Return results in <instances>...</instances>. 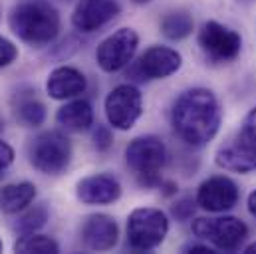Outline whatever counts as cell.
<instances>
[{
	"instance_id": "9c48e42d",
	"label": "cell",
	"mask_w": 256,
	"mask_h": 254,
	"mask_svg": "<svg viewBox=\"0 0 256 254\" xmlns=\"http://www.w3.org/2000/svg\"><path fill=\"white\" fill-rule=\"evenodd\" d=\"M198 46L212 62H230L240 54V34L210 20L198 32Z\"/></svg>"
},
{
	"instance_id": "5bb4252c",
	"label": "cell",
	"mask_w": 256,
	"mask_h": 254,
	"mask_svg": "<svg viewBox=\"0 0 256 254\" xmlns=\"http://www.w3.org/2000/svg\"><path fill=\"white\" fill-rule=\"evenodd\" d=\"M78 198L86 204H112L122 196V185L116 177L98 173L78 183Z\"/></svg>"
},
{
	"instance_id": "83f0119b",
	"label": "cell",
	"mask_w": 256,
	"mask_h": 254,
	"mask_svg": "<svg viewBox=\"0 0 256 254\" xmlns=\"http://www.w3.org/2000/svg\"><path fill=\"white\" fill-rule=\"evenodd\" d=\"M248 210H250V214L256 218V189L248 194Z\"/></svg>"
},
{
	"instance_id": "7c38bea8",
	"label": "cell",
	"mask_w": 256,
	"mask_h": 254,
	"mask_svg": "<svg viewBox=\"0 0 256 254\" xmlns=\"http://www.w3.org/2000/svg\"><path fill=\"white\" fill-rule=\"evenodd\" d=\"M120 12L122 6L118 0H80L72 14V24L80 32H96Z\"/></svg>"
},
{
	"instance_id": "4dcf8cb0",
	"label": "cell",
	"mask_w": 256,
	"mask_h": 254,
	"mask_svg": "<svg viewBox=\"0 0 256 254\" xmlns=\"http://www.w3.org/2000/svg\"><path fill=\"white\" fill-rule=\"evenodd\" d=\"M0 252H2V240H0Z\"/></svg>"
},
{
	"instance_id": "6da1fadb",
	"label": "cell",
	"mask_w": 256,
	"mask_h": 254,
	"mask_svg": "<svg viewBox=\"0 0 256 254\" xmlns=\"http://www.w3.org/2000/svg\"><path fill=\"white\" fill-rule=\"evenodd\" d=\"M220 106L216 96L206 88H192L183 92L171 112L175 133L192 147L206 145L220 127Z\"/></svg>"
},
{
	"instance_id": "8fae6325",
	"label": "cell",
	"mask_w": 256,
	"mask_h": 254,
	"mask_svg": "<svg viewBox=\"0 0 256 254\" xmlns=\"http://www.w3.org/2000/svg\"><path fill=\"white\" fill-rule=\"evenodd\" d=\"M238 202V187L232 179L220 175L200 183L196 190V204L208 212L230 210Z\"/></svg>"
},
{
	"instance_id": "44dd1931",
	"label": "cell",
	"mask_w": 256,
	"mask_h": 254,
	"mask_svg": "<svg viewBox=\"0 0 256 254\" xmlns=\"http://www.w3.org/2000/svg\"><path fill=\"white\" fill-rule=\"evenodd\" d=\"M192 18L187 12H171L161 20V32L169 40H183L192 32Z\"/></svg>"
},
{
	"instance_id": "2e32d148",
	"label": "cell",
	"mask_w": 256,
	"mask_h": 254,
	"mask_svg": "<svg viewBox=\"0 0 256 254\" xmlns=\"http://www.w3.org/2000/svg\"><path fill=\"white\" fill-rule=\"evenodd\" d=\"M86 88H88L86 76L72 66H60L52 70L46 80V92L52 100H74L82 96Z\"/></svg>"
},
{
	"instance_id": "d4e9b609",
	"label": "cell",
	"mask_w": 256,
	"mask_h": 254,
	"mask_svg": "<svg viewBox=\"0 0 256 254\" xmlns=\"http://www.w3.org/2000/svg\"><path fill=\"white\" fill-rule=\"evenodd\" d=\"M12 161H14V149L6 141H0V177L12 165Z\"/></svg>"
},
{
	"instance_id": "277c9868",
	"label": "cell",
	"mask_w": 256,
	"mask_h": 254,
	"mask_svg": "<svg viewBox=\"0 0 256 254\" xmlns=\"http://www.w3.org/2000/svg\"><path fill=\"white\" fill-rule=\"evenodd\" d=\"M169 232V218L163 210L141 206L128 218V242L133 250L149 252L157 248Z\"/></svg>"
},
{
	"instance_id": "d6986e66",
	"label": "cell",
	"mask_w": 256,
	"mask_h": 254,
	"mask_svg": "<svg viewBox=\"0 0 256 254\" xmlns=\"http://www.w3.org/2000/svg\"><path fill=\"white\" fill-rule=\"evenodd\" d=\"M16 120L24 127H38L46 120V108L34 96H22L16 104Z\"/></svg>"
},
{
	"instance_id": "30bf717a",
	"label": "cell",
	"mask_w": 256,
	"mask_h": 254,
	"mask_svg": "<svg viewBox=\"0 0 256 254\" xmlns=\"http://www.w3.org/2000/svg\"><path fill=\"white\" fill-rule=\"evenodd\" d=\"M216 165L234 173L256 171V141L246 137L242 131H238L232 139H228L218 147Z\"/></svg>"
},
{
	"instance_id": "f546056e",
	"label": "cell",
	"mask_w": 256,
	"mask_h": 254,
	"mask_svg": "<svg viewBox=\"0 0 256 254\" xmlns=\"http://www.w3.org/2000/svg\"><path fill=\"white\" fill-rule=\"evenodd\" d=\"M133 2H137V4H145V2H151V0H133Z\"/></svg>"
},
{
	"instance_id": "ba28073f",
	"label": "cell",
	"mask_w": 256,
	"mask_h": 254,
	"mask_svg": "<svg viewBox=\"0 0 256 254\" xmlns=\"http://www.w3.org/2000/svg\"><path fill=\"white\" fill-rule=\"evenodd\" d=\"M139 46V36L131 28H122L108 36L96 50V60L104 72H120L128 66Z\"/></svg>"
},
{
	"instance_id": "f1b7e54d",
	"label": "cell",
	"mask_w": 256,
	"mask_h": 254,
	"mask_svg": "<svg viewBox=\"0 0 256 254\" xmlns=\"http://www.w3.org/2000/svg\"><path fill=\"white\" fill-rule=\"evenodd\" d=\"M244 254H256V242H252V244H248V246L244 248Z\"/></svg>"
},
{
	"instance_id": "3957f363",
	"label": "cell",
	"mask_w": 256,
	"mask_h": 254,
	"mask_svg": "<svg viewBox=\"0 0 256 254\" xmlns=\"http://www.w3.org/2000/svg\"><path fill=\"white\" fill-rule=\"evenodd\" d=\"M126 161L145 187H155L161 181V169L167 161L165 143L155 135L135 137L126 149Z\"/></svg>"
},
{
	"instance_id": "484cf974",
	"label": "cell",
	"mask_w": 256,
	"mask_h": 254,
	"mask_svg": "<svg viewBox=\"0 0 256 254\" xmlns=\"http://www.w3.org/2000/svg\"><path fill=\"white\" fill-rule=\"evenodd\" d=\"M246 137H250L252 141H256V108L246 116V120H244V126L240 129Z\"/></svg>"
},
{
	"instance_id": "603a6c76",
	"label": "cell",
	"mask_w": 256,
	"mask_h": 254,
	"mask_svg": "<svg viewBox=\"0 0 256 254\" xmlns=\"http://www.w3.org/2000/svg\"><path fill=\"white\" fill-rule=\"evenodd\" d=\"M114 143V137H112V131L108 126H98V129L94 131V145L98 151H106L110 149Z\"/></svg>"
},
{
	"instance_id": "ffe728a7",
	"label": "cell",
	"mask_w": 256,
	"mask_h": 254,
	"mask_svg": "<svg viewBox=\"0 0 256 254\" xmlns=\"http://www.w3.org/2000/svg\"><path fill=\"white\" fill-rule=\"evenodd\" d=\"M14 250L16 252H24V254H58L60 252V246L54 238L46 236V234H38V232H28V234H22L16 244H14Z\"/></svg>"
},
{
	"instance_id": "8992f818",
	"label": "cell",
	"mask_w": 256,
	"mask_h": 254,
	"mask_svg": "<svg viewBox=\"0 0 256 254\" xmlns=\"http://www.w3.org/2000/svg\"><path fill=\"white\" fill-rule=\"evenodd\" d=\"M192 232L200 240H208L218 250L234 252L246 240L248 226L236 216L196 218V220H192Z\"/></svg>"
},
{
	"instance_id": "ac0fdd59",
	"label": "cell",
	"mask_w": 256,
	"mask_h": 254,
	"mask_svg": "<svg viewBox=\"0 0 256 254\" xmlns=\"http://www.w3.org/2000/svg\"><path fill=\"white\" fill-rule=\"evenodd\" d=\"M36 198V187L28 181L4 185L0 189V210L6 214H16L24 210Z\"/></svg>"
},
{
	"instance_id": "4316f807",
	"label": "cell",
	"mask_w": 256,
	"mask_h": 254,
	"mask_svg": "<svg viewBox=\"0 0 256 254\" xmlns=\"http://www.w3.org/2000/svg\"><path fill=\"white\" fill-rule=\"evenodd\" d=\"M183 252H214V248H210V246H206V244L191 242V244H185V246H183Z\"/></svg>"
},
{
	"instance_id": "9a60e30c",
	"label": "cell",
	"mask_w": 256,
	"mask_h": 254,
	"mask_svg": "<svg viewBox=\"0 0 256 254\" xmlns=\"http://www.w3.org/2000/svg\"><path fill=\"white\" fill-rule=\"evenodd\" d=\"M120 228L116 220L108 214H92L86 218L82 226V238L88 248L92 250H112L118 244Z\"/></svg>"
},
{
	"instance_id": "52a82bcc",
	"label": "cell",
	"mask_w": 256,
	"mask_h": 254,
	"mask_svg": "<svg viewBox=\"0 0 256 254\" xmlns=\"http://www.w3.org/2000/svg\"><path fill=\"white\" fill-rule=\"evenodd\" d=\"M141 112H143L141 92L131 84H122L114 88L106 98V116L110 126L116 129L122 131L131 129L141 118Z\"/></svg>"
},
{
	"instance_id": "7a4b0ae2",
	"label": "cell",
	"mask_w": 256,
	"mask_h": 254,
	"mask_svg": "<svg viewBox=\"0 0 256 254\" xmlns=\"http://www.w3.org/2000/svg\"><path fill=\"white\" fill-rule=\"evenodd\" d=\"M8 24L22 42L32 46H46L54 42L60 32V14L50 2L28 0L12 8Z\"/></svg>"
},
{
	"instance_id": "7402d4cb",
	"label": "cell",
	"mask_w": 256,
	"mask_h": 254,
	"mask_svg": "<svg viewBox=\"0 0 256 254\" xmlns=\"http://www.w3.org/2000/svg\"><path fill=\"white\" fill-rule=\"evenodd\" d=\"M48 220V208L46 204H36L32 208H28L24 214H20V218L16 220V230L20 234H28V232H38Z\"/></svg>"
},
{
	"instance_id": "5b68a950",
	"label": "cell",
	"mask_w": 256,
	"mask_h": 254,
	"mask_svg": "<svg viewBox=\"0 0 256 254\" xmlns=\"http://www.w3.org/2000/svg\"><path fill=\"white\" fill-rule=\"evenodd\" d=\"M30 161L44 175H60L72 161V143L60 131H44L30 147Z\"/></svg>"
},
{
	"instance_id": "cb8c5ba5",
	"label": "cell",
	"mask_w": 256,
	"mask_h": 254,
	"mask_svg": "<svg viewBox=\"0 0 256 254\" xmlns=\"http://www.w3.org/2000/svg\"><path fill=\"white\" fill-rule=\"evenodd\" d=\"M16 56H18L16 46L10 40H6V38L0 36V70L6 68V66H10V64L16 60Z\"/></svg>"
},
{
	"instance_id": "e0dca14e",
	"label": "cell",
	"mask_w": 256,
	"mask_h": 254,
	"mask_svg": "<svg viewBox=\"0 0 256 254\" xmlns=\"http://www.w3.org/2000/svg\"><path fill=\"white\" fill-rule=\"evenodd\" d=\"M56 122L68 131H88L94 126V110L86 100H72L58 110Z\"/></svg>"
},
{
	"instance_id": "4fadbf2b",
	"label": "cell",
	"mask_w": 256,
	"mask_h": 254,
	"mask_svg": "<svg viewBox=\"0 0 256 254\" xmlns=\"http://www.w3.org/2000/svg\"><path fill=\"white\" fill-rule=\"evenodd\" d=\"M183 58L177 50L167 46H151L145 50V54L139 58L137 72L143 80H163L179 72Z\"/></svg>"
}]
</instances>
